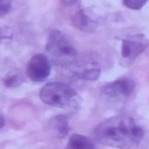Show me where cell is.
Wrapping results in <instances>:
<instances>
[{"mask_svg": "<svg viewBox=\"0 0 149 149\" xmlns=\"http://www.w3.org/2000/svg\"><path fill=\"white\" fill-rule=\"evenodd\" d=\"M100 72H101V69L99 64L94 62H87L85 64H80L73 71L74 76L84 80H97L100 76Z\"/></svg>", "mask_w": 149, "mask_h": 149, "instance_id": "52a82bcc", "label": "cell"}, {"mask_svg": "<svg viewBox=\"0 0 149 149\" xmlns=\"http://www.w3.org/2000/svg\"><path fill=\"white\" fill-rule=\"evenodd\" d=\"M62 2H63L65 6H70V5L74 3V2H76V0H62Z\"/></svg>", "mask_w": 149, "mask_h": 149, "instance_id": "4fadbf2b", "label": "cell"}, {"mask_svg": "<svg viewBox=\"0 0 149 149\" xmlns=\"http://www.w3.org/2000/svg\"><path fill=\"white\" fill-rule=\"evenodd\" d=\"M134 90L135 81L123 77L104 85L100 90V95L106 102L113 106H121L133 94Z\"/></svg>", "mask_w": 149, "mask_h": 149, "instance_id": "277c9868", "label": "cell"}, {"mask_svg": "<svg viewBox=\"0 0 149 149\" xmlns=\"http://www.w3.org/2000/svg\"><path fill=\"white\" fill-rule=\"evenodd\" d=\"M45 50L51 63L58 66L73 64L78 56L77 50L69 37L58 30H52L49 34Z\"/></svg>", "mask_w": 149, "mask_h": 149, "instance_id": "3957f363", "label": "cell"}, {"mask_svg": "<svg viewBox=\"0 0 149 149\" xmlns=\"http://www.w3.org/2000/svg\"><path fill=\"white\" fill-rule=\"evenodd\" d=\"M72 22L77 28H79L81 30H86L87 28L91 27V20L86 16V14L83 10H78L74 14V16L72 19Z\"/></svg>", "mask_w": 149, "mask_h": 149, "instance_id": "30bf717a", "label": "cell"}, {"mask_svg": "<svg viewBox=\"0 0 149 149\" xmlns=\"http://www.w3.org/2000/svg\"><path fill=\"white\" fill-rule=\"evenodd\" d=\"M148 47V40L144 35L129 36L122 40L121 45V59L120 64L122 66H129L142 54Z\"/></svg>", "mask_w": 149, "mask_h": 149, "instance_id": "5b68a950", "label": "cell"}, {"mask_svg": "<svg viewBox=\"0 0 149 149\" xmlns=\"http://www.w3.org/2000/svg\"><path fill=\"white\" fill-rule=\"evenodd\" d=\"M125 6L130 8V9H134V10H137V9H141L148 0H122Z\"/></svg>", "mask_w": 149, "mask_h": 149, "instance_id": "8fae6325", "label": "cell"}, {"mask_svg": "<svg viewBox=\"0 0 149 149\" xmlns=\"http://www.w3.org/2000/svg\"><path fill=\"white\" fill-rule=\"evenodd\" d=\"M50 128L59 136L64 137L69 133V125H68V119L64 115H56L52 118L49 122Z\"/></svg>", "mask_w": 149, "mask_h": 149, "instance_id": "9c48e42d", "label": "cell"}, {"mask_svg": "<svg viewBox=\"0 0 149 149\" xmlns=\"http://www.w3.org/2000/svg\"><path fill=\"white\" fill-rule=\"evenodd\" d=\"M66 149H98L94 142L87 136L80 134H73L70 136L66 144Z\"/></svg>", "mask_w": 149, "mask_h": 149, "instance_id": "ba28073f", "label": "cell"}, {"mask_svg": "<svg viewBox=\"0 0 149 149\" xmlns=\"http://www.w3.org/2000/svg\"><path fill=\"white\" fill-rule=\"evenodd\" d=\"M41 100L52 107L77 111L80 106V97L70 85L64 83H48L40 91Z\"/></svg>", "mask_w": 149, "mask_h": 149, "instance_id": "7a4b0ae2", "label": "cell"}, {"mask_svg": "<svg viewBox=\"0 0 149 149\" xmlns=\"http://www.w3.org/2000/svg\"><path fill=\"white\" fill-rule=\"evenodd\" d=\"M10 6H12L10 0H0V17L5 16L9 12Z\"/></svg>", "mask_w": 149, "mask_h": 149, "instance_id": "7c38bea8", "label": "cell"}, {"mask_svg": "<svg viewBox=\"0 0 149 149\" xmlns=\"http://www.w3.org/2000/svg\"><path fill=\"white\" fill-rule=\"evenodd\" d=\"M51 72V64L50 59L43 55V54H37L34 55L26 68V74L28 78L33 81H44Z\"/></svg>", "mask_w": 149, "mask_h": 149, "instance_id": "8992f818", "label": "cell"}, {"mask_svg": "<svg viewBox=\"0 0 149 149\" xmlns=\"http://www.w3.org/2000/svg\"><path fill=\"white\" fill-rule=\"evenodd\" d=\"M143 135L144 130L136 120L125 114L106 119L94 129V137L99 143L116 149H132L137 147Z\"/></svg>", "mask_w": 149, "mask_h": 149, "instance_id": "6da1fadb", "label": "cell"}]
</instances>
